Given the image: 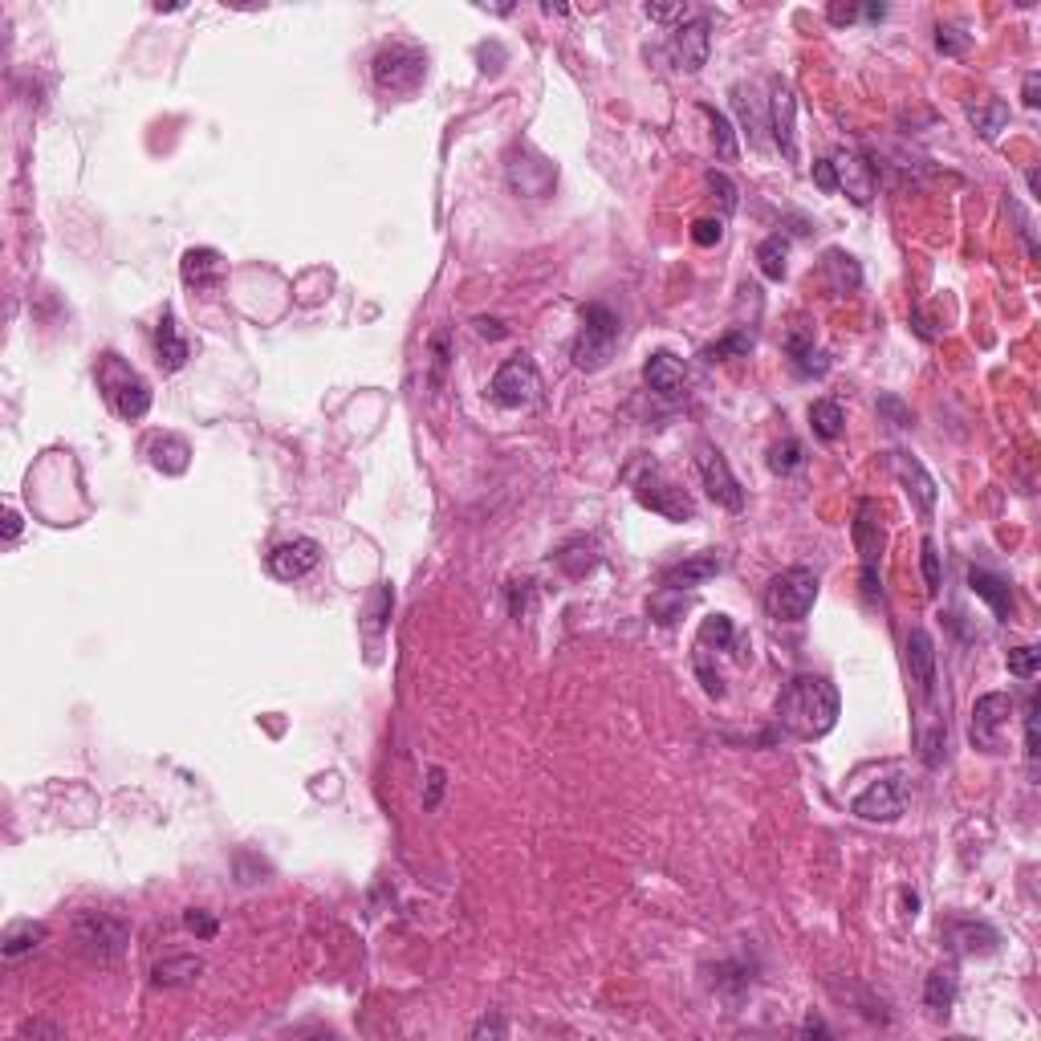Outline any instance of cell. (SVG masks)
<instances>
[{
    "label": "cell",
    "instance_id": "cell-1",
    "mask_svg": "<svg viewBox=\"0 0 1041 1041\" xmlns=\"http://www.w3.org/2000/svg\"><path fill=\"white\" fill-rule=\"evenodd\" d=\"M838 688L826 676H793L777 696V724L793 741H818L838 724Z\"/></svg>",
    "mask_w": 1041,
    "mask_h": 1041
},
{
    "label": "cell",
    "instance_id": "cell-2",
    "mask_svg": "<svg viewBox=\"0 0 1041 1041\" xmlns=\"http://www.w3.org/2000/svg\"><path fill=\"white\" fill-rule=\"evenodd\" d=\"M623 326H619V314L610 310L602 301H590L582 310V334L574 342V366L578 371H602L615 354V342H619Z\"/></svg>",
    "mask_w": 1041,
    "mask_h": 1041
},
{
    "label": "cell",
    "instance_id": "cell-3",
    "mask_svg": "<svg viewBox=\"0 0 1041 1041\" xmlns=\"http://www.w3.org/2000/svg\"><path fill=\"white\" fill-rule=\"evenodd\" d=\"M818 602V574L806 566L781 570L765 590V610L777 623H802Z\"/></svg>",
    "mask_w": 1041,
    "mask_h": 1041
},
{
    "label": "cell",
    "instance_id": "cell-4",
    "mask_svg": "<svg viewBox=\"0 0 1041 1041\" xmlns=\"http://www.w3.org/2000/svg\"><path fill=\"white\" fill-rule=\"evenodd\" d=\"M98 383L106 387L110 407H114L122 419H127V423H135V419H143V415L151 411V387H147L118 354H102Z\"/></svg>",
    "mask_w": 1041,
    "mask_h": 1041
},
{
    "label": "cell",
    "instance_id": "cell-5",
    "mask_svg": "<svg viewBox=\"0 0 1041 1041\" xmlns=\"http://www.w3.org/2000/svg\"><path fill=\"white\" fill-rule=\"evenodd\" d=\"M854 545H859V558H863V594H867V602H879V598H883L879 562H883L887 533H883L879 505H875L871 497L859 501V513H854Z\"/></svg>",
    "mask_w": 1041,
    "mask_h": 1041
},
{
    "label": "cell",
    "instance_id": "cell-6",
    "mask_svg": "<svg viewBox=\"0 0 1041 1041\" xmlns=\"http://www.w3.org/2000/svg\"><path fill=\"white\" fill-rule=\"evenodd\" d=\"M74 944L90 960L106 964V960H118L122 948L131 944V928L122 920H114V915H106V911H82L74 920Z\"/></svg>",
    "mask_w": 1041,
    "mask_h": 1041
},
{
    "label": "cell",
    "instance_id": "cell-7",
    "mask_svg": "<svg viewBox=\"0 0 1041 1041\" xmlns=\"http://www.w3.org/2000/svg\"><path fill=\"white\" fill-rule=\"evenodd\" d=\"M423 74H427V53L415 45L395 41V45L379 49V57H375V82L387 94H411L423 82Z\"/></svg>",
    "mask_w": 1041,
    "mask_h": 1041
},
{
    "label": "cell",
    "instance_id": "cell-8",
    "mask_svg": "<svg viewBox=\"0 0 1041 1041\" xmlns=\"http://www.w3.org/2000/svg\"><path fill=\"white\" fill-rule=\"evenodd\" d=\"M1013 716V700L1005 692H989L972 704V720H968V741L985 753H1001L1005 749V728Z\"/></svg>",
    "mask_w": 1041,
    "mask_h": 1041
},
{
    "label": "cell",
    "instance_id": "cell-9",
    "mask_svg": "<svg viewBox=\"0 0 1041 1041\" xmlns=\"http://www.w3.org/2000/svg\"><path fill=\"white\" fill-rule=\"evenodd\" d=\"M635 501L643 509L659 513V517H667V521H692L696 517V505L688 501V493H684V488H676L671 480H663L655 464L643 476H635Z\"/></svg>",
    "mask_w": 1041,
    "mask_h": 1041
},
{
    "label": "cell",
    "instance_id": "cell-10",
    "mask_svg": "<svg viewBox=\"0 0 1041 1041\" xmlns=\"http://www.w3.org/2000/svg\"><path fill=\"white\" fill-rule=\"evenodd\" d=\"M696 472H700V480H704V488H708V497H712L720 509H728V513H741V509H745V488H741L737 476H732V468H728V460L720 456V448L700 444V448H696Z\"/></svg>",
    "mask_w": 1041,
    "mask_h": 1041
},
{
    "label": "cell",
    "instance_id": "cell-11",
    "mask_svg": "<svg viewBox=\"0 0 1041 1041\" xmlns=\"http://www.w3.org/2000/svg\"><path fill=\"white\" fill-rule=\"evenodd\" d=\"M493 403H501V407H529V403H537V395H541V375H537V366H533V358H525V354H517V358H509L501 371L493 375Z\"/></svg>",
    "mask_w": 1041,
    "mask_h": 1041
},
{
    "label": "cell",
    "instance_id": "cell-12",
    "mask_svg": "<svg viewBox=\"0 0 1041 1041\" xmlns=\"http://www.w3.org/2000/svg\"><path fill=\"white\" fill-rule=\"evenodd\" d=\"M318 562H322V545H318L314 537H293V541L273 545L269 574H273L277 582H297V578H305V574H314Z\"/></svg>",
    "mask_w": 1041,
    "mask_h": 1041
},
{
    "label": "cell",
    "instance_id": "cell-13",
    "mask_svg": "<svg viewBox=\"0 0 1041 1041\" xmlns=\"http://www.w3.org/2000/svg\"><path fill=\"white\" fill-rule=\"evenodd\" d=\"M903 806H907V785H903L899 777H887V781L867 785L859 798L850 802V810L859 814V818H867V822H895V818L903 814Z\"/></svg>",
    "mask_w": 1041,
    "mask_h": 1041
},
{
    "label": "cell",
    "instance_id": "cell-14",
    "mask_svg": "<svg viewBox=\"0 0 1041 1041\" xmlns=\"http://www.w3.org/2000/svg\"><path fill=\"white\" fill-rule=\"evenodd\" d=\"M708 49H712V25L704 17H692V21H684L676 33H671V57H676L680 74L704 70Z\"/></svg>",
    "mask_w": 1041,
    "mask_h": 1041
},
{
    "label": "cell",
    "instance_id": "cell-15",
    "mask_svg": "<svg viewBox=\"0 0 1041 1041\" xmlns=\"http://www.w3.org/2000/svg\"><path fill=\"white\" fill-rule=\"evenodd\" d=\"M643 379H647V391H655L663 403H680L684 399V387H688V371L676 354L667 350H655L643 366Z\"/></svg>",
    "mask_w": 1041,
    "mask_h": 1041
},
{
    "label": "cell",
    "instance_id": "cell-16",
    "mask_svg": "<svg viewBox=\"0 0 1041 1041\" xmlns=\"http://www.w3.org/2000/svg\"><path fill=\"white\" fill-rule=\"evenodd\" d=\"M891 464H895V472H899V480L907 484V493L915 497V505H920V517L924 521H932V513H936V497H940V488H936V480L928 476V468L915 460L911 452H891Z\"/></svg>",
    "mask_w": 1041,
    "mask_h": 1041
},
{
    "label": "cell",
    "instance_id": "cell-17",
    "mask_svg": "<svg viewBox=\"0 0 1041 1041\" xmlns=\"http://www.w3.org/2000/svg\"><path fill=\"white\" fill-rule=\"evenodd\" d=\"M907 667H911V684L920 688V696L936 692V643L924 627H915L907 635Z\"/></svg>",
    "mask_w": 1041,
    "mask_h": 1041
},
{
    "label": "cell",
    "instance_id": "cell-18",
    "mask_svg": "<svg viewBox=\"0 0 1041 1041\" xmlns=\"http://www.w3.org/2000/svg\"><path fill=\"white\" fill-rule=\"evenodd\" d=\"M720 570H724V558L716 554V549H708V554H696V558H688V562L667 566L659 582H663L667 590H696V586H704L708 578H716Z\"/></svg>",
    "mask_w": 1041,
    "mask_h": 1041
},
{
    "label": "cell",
    "instance_id": "cell-19",
    "mask_svg": "<svg viewBox=\"0 0 1041 1041\" xmlns=\"http://www.w3.org/2000/svg\"><path fill=\"white\" fill-rule=\"evenodd\" d=\"M834 163V175H838V188L859 204V208H867L871 200H875V179H871V167L859 159V155H834L830 159Z\"/></svg>",
    "mask_w": 1041,
    "mask_h": 1041
},
{
    "label": "cell",
    "instance_id": "cell-20",
    "mask_svg": "<svg viewBox=\"0 0 1041 1041\" xmlns=\"http://www.w3.org/2000/svg\"><path fill=\"white\" fill-rule=\"evenodd\" d=\"M179 273H183V285L188 289H216L224 281L228 265L216 249H188L179 261Z\"/></svg>",
    "mask_w": 1041,
    "mask_h": 1041
},
{
    "label": "cell",
    "instance_id": "cell-21",
    "mask_svg": "<svg viewBox=\"0 0 1041 1041\" xmlns=\"http://www.w3.org/2000/svg\"><path fill=\"white\" fill-rule=\"evenodd\" d=\"M769 110H773V139L781 147L785 159H798V131H793V114H798V102H793V90L785 82H773V98H769Z\"/></svg>",
    "mask_w": 1041,
    "mask_h": 1041
},
{
    "label": "cell",
    "instance_id": "cell-22",
    "mask_svg": "<svg viewBox=\"0 0 1041 1041\" xmlns=\"http://www.w3.org/2000/svg\"><path fill=\"white\" fill-rule=\"evenodd\" d=\"M968 586H972L976 598H985V602L993 606V615H997L1001 623H1013L1017 602H1013V586H1009L1005 578H997V574H989V570H981V566H972V570H968Z\"/></svg>",
    "mask_w": 1041,
    "mask_h": 1041
},
{
    "label": "cell",
    "instance_id": "cell-23",
    "mask_svg": "<svg viewBox=\"0 0 1041 1041\" xmlns=\"http://www.w3.org/2000/svg\"><path fill=\"white\" fill-rule=\"evenodd\" d=\"M785 354H789V366L798 379H822L830 371V354L814 346V338L806 330H793L789 342H785Z\"/></svg>",
    "mask_w": 1041,
    "mask_h": 1041
},
{
    "label": "cell",
    "instance_id": "cell-24",
    "mask_svg": "<svg viewBox=\"0 0 1041 1041\" xmlns=\"http://www.w3.org/2000/svg\"><path fill=\"white\" fill-rule=\"evenodd\" d=\"M155 354H159V366H163L167 375L183 371V366H188V358H192V346L179 338V326H175V314H171V310H163V318H159V326H155Z\"/></svg>",
    "mask_w": 1041,
    "mask_h": 1041
},
{
    "label": "cell",
    "instance_id": "cell-25",
    "mask_svg": "<svg viewBox=\"0 0 1041 1041\" xmlns=\"http://www.w3.org/2000/svg\"><path fill=\"white\" fill-rule=\"evenodd\" d=\"M948 944L960 952V956H985V952H997L1001 936L989 928V924H972V920H960L948 928Z\"/></svg>",
    "mask_w": 1041,
    "mask_h": 1041
},
{
    "label": "cell",
    "instance_id": "cell-26",
    "mask_svg": "<svg viewBox=\"0 0 1041 1041\" xmlns=\"http://www.w3.org/2000/svg\"><path fill=\"white\" fill-rule=\"evenodd\" d=\"M200 972H204L200 956H167V960H159L151 968V981L159 989H183V985H192Z\"/></svg>",
    "mask_w": 1041,
    "mask_h": 1041
},
{
    "label": "cell",
    "instance_id": "cell-27",
    "mask_svg": "<svg viewBox=\"0 0 1041 1041\" xmlns=\"http://www.w3.org/2000/svg\"><path fill=\"white\" fill-rule=\"evenodd\" d=\"M147 452H151V464L159 468V472H167V476H179L183 468H188V456H192V448H188V440H179V436H155L151 444H147Z\"/></svg>",
    "mask_w": 1041,
    "mask_h": 1041
},
{
    "label": "cell",
    "instance_id": "cell-28",
    "mask_svg": "<svg viewBox=\"0 0 1041 1041\" xmlns=\"http://www.w3.org/2000/svg\"><path fill=\"white\" fill-rule=\"evenodd\" d=\"M554 562H558V570H562L566 578H586V574L598 566V549H594V541L574 537V541H566V545L558 549Z\"/></svg>",
    "mask_w": 1041,
    "mask_h": 1041
},
{
    "label": "cell",
    "instance_id": "cell-29",
    "mask_svg": "<svg viewBox=\"0 0 1041 1041\" xmlns=\"http://www.w3.org/2000/svg\"><path fill=\"white\" fill-rule=\"evenodd\" d=\"M810 427H814L818 440L834 444V440L842 436V427H846L842 403H838V399H818V403H810Z\"/></svg>",
    "mask_w": 1041,
    "mask_h": 1041
},
{
    "label": "cell",
    "instance_id": "cell-30",
    "mask_svg": "<svg viewBox=\"0 0 1041 1041\" xmlns=\"http://www.w3.org/2000/svg\"><path fill=\"white\" fill-rule=\"evenodd\" d=\"M700 114L708 118V127H712V147H716V155H720L724 163H732V159L741 155V147H737V131H732L728 114H720V110L708 106V102H700Z\"/></svg>",
    "mask_w": 1041,
    "mask_h": 1041
},
{
    "label": "cell",
    "instance_id": "cell-31",
    "mask_svg": "<svg viewBox=\"0 0 1041 1041\" xmlns=\"http://www.w3.org/2000/svg\"><path fill=\"white\" fill-rule=\"evenodd\" d=\"M45 936H49V928L45 924H33V920H25V924H13L9 932H5V960H17V956H25V952H37L41 944H45Z\"/></svg>",
    "mask_w": 1041,
    "mask_h": 1041
},
{
    "label": "cell",
    "instance_id": "cell-32",
    "mask_svg": "<svg viewBox=\"0 0 1041 1041\" xmlns=\"http://www.w3.org/2000/svg\"><path fill=\"white\" fill-rule=\"evenodd\" d=\"M785 257H789V240L781 232H773L757 244V265L769 281H785Z\"/></svg>",
    "mask_w": 1041,
    "mask_h": 1041
},
{
    "label": "cell",
    "instance_id": "cell-33",
    "mask_svg": "<svg viewBox=\"0 0 1041 1041\" xmlns=\"http://www.w3.org/2000/svg\"><path fill=\"white\" fill-rule=\"evenodd\" d=\"M968 122L976 131H981V139H997L1001 131H1005V122H1009V106L1001 102V98H993L989 106H968Z\"/></svg>",
    "mask_w": 1041,
    "mask_h": 1041
},
{
    "label": "cell",
    "instance_id": "cell-34",
    "mask_svg": "<svg viewBox=\"0 0 1041 1041\" xmlns=\"http://www.w3.org/2000/svg\"><path fill=\"white\" fill-rule=\"evenodd\" d=\"M952 1001H956V972H952V968L932 972L928 985H924V1005H928L932 1013H948Z\"/></svg>",
    "mask_w": 1041,
    "mask_h": 1041
},
{
    "label": "cell",
    "instance_id": "cell-35",
    "mask_svg": "<svg viewBox=\"0 0 1041 1041\" xmlns=\"http://www.w3.org/2000/svg\"><path fill=\"white\" fill-rule=\"evenodd\" d=\"M732 643H737V627H732V619L728 615H708L704 627H700L696 647L700 651H728Z\"/></svg>",
    "mask_w": 1041,
    "mask_h": 1041
},
{
    "label": "cell",
    "instance_id": "cell-36",
    "mask_svg": "<svg viewBox=\"0 0 1041 1041\" xmlns=\"http://www.w3.org/2000/svg\"><path fill=\"white\" fill-rule=\"evenodd\" d=\"M753 354V334L749 330H728L720 342L704 346V358L708 362H728V358H749Z\"/></svg>",
    "mask_w": 1041,
    "mask_h": 1041
},
{
    "label": "cell",
    "instance_id": "cell-37",
    "mask_svg": "<svg viewBox=\"0 0 1041 1041\" xmlns=\"http://www.w3.org/2000/svg\"><path fill=\"white\" fill-rule=\"evenodd\" d=\"M826 269L834 273V293H846V289H859V281H863V269L854 265V257L850 253H842V249H830L826 253Z\"/></svg>",
    "mask_w": 1041,
    "mask_h": 1041
},
{
    "label": "cell",
    "instance_id": "cell-38",
    "mask_svg": "<svg viewBox=\"0 0 1041 1041\" xmlns=\"http://www.w3.org/2000/svg\"><path fill=\"white\" fill-rule=\"evenodd\" d=\"M684 590H667V586H659V594L647 602V610H651V619L659 623V627H671L680 615H684Z\"/></svg>",
    "mask_w": 1041,
    "mask_h": 1041
},
{
    "label": "cell",
    "instance_id": "cell-39",
    "mask_svg": "<svg viewBox=\"0 0 1041 1041\" xmlns=\"http://www.w3.org/2000/svg\"><path fill=\"white\" fill-rule=\"evenodd\" d=\"M802 464H806V456H802V444H798V440H781V444H773V452H769V468H773L777 476L798 472Z\"/></svg>",
    "mask_w": 1041,
    "mask_h": 1041
},
{
    "label": "cell",
    "instance_id": "cell-40",
    "mask_svg": "<svg viewBox=\"0 0 1041 1041\" xmlns=\"http://www.w3.org/2000/svg\"><path fill=\"white\" fill-rule=\"evenodd\" d=\"M1037 663H1041V651L1037 647H1013L1009 651V671L1017 680H1033L1037 676Z\"/></svg>",
    "mask_w": 1041,
    "mask_h": 1041
},
{
    "label": "cell",
    "instance_id": "cell-41",
    "mask_svg": "<svg viewBox=\"0 0 1041 1041\" xmlns=\"http://www.w3.org/2000/svg\"><path fill=\"white\" fill-rule=\"evenodd\" d=\"M920 562H924V582H928V594H940V549L932 537H924V549H920Z\"/></svg>",
    "mask_w": 1041,
    "mask_h": 1041
},
{
    "label": "cell",
    "instance_id": "cell-42",
    "mask_svg": "<svg viewBox=\"0 0 1041 1041\" xmlns=\"http://www.w3.org/2000/svg\"><path fill=\"white\" fill-rule=\"evenodd\" d=\"M708 188H712V196H720L724 216H728V212H737V188H732V179H728L724 171H712V175H708Z\"/></svg>",
    "mask_w": 1041,
    "mask_h": 1041
},
{
    "label": "cell",
    "instance_id": "cell-43",
    "mask_svg": "<svg viewBox=\"0 0 1041 1041\" xmlns=\"http://www.w3.org/2000/svg\"><path fill=\"white\" fill-rule=\"evenodd\" d=\"M448 358H452V334L440 330V334L432 338V379H436V383H440L444 371H448Z\"/></svg>",
    "mask_w": 1041,
    "mask_h": 1041
},
{
    "label": "cell",
    "instance_id": "cell-44",
    "mask_svg": "<svg viewBox=\"0 0 1041 1041\" xmlns=\"http://www.w3.org/2000/svg\"><path fill=\"white\" fill-rule=\"evenodd\" d=\"M183 924H188V932H196L200 940H212V936L220 932V924H216V915H208V911H196V907H192L188 915H183Z\"/></svg>",
    "mask_w": 1041,
    "mask_h": 1041
},
{
    "label": "cell",
    "instance_id": "cell-45",
    "mask_svg": "<svg viewBox=\"0 0 1041 1041\" xmlns=\"http://www.w3.org/2000/svg\"><path fill=\"white\" fill-rule=\"evenodd\" d=\"M968 41H972V37L960 33V29H952V25H940V29H936V49H940V53H964Z\"/></svg>",
    "mask_w": 1041,
    "mask_h": 1041
},
{
    "label": "cell",
    "instance_id": "cell-46",
    "mask_svg": "<svg viewBox=\"0 0 1041 1041\" xmlns=\"http://www.w3.org/2000/svg\"><path fill=\"white\" fill-rule=\"evenodd\" d=\"M720 236H724V220H696V224H692V240L700 244V249H712V244H720Z\"/></svg>",
    "mask_w": 1041,
    "mask_h": 1041
},
{
    "label": "cell",
    "instance_id": "cell-47",
    "mask_svg": "<svg viewBox=\"0 0 1041 1041\" xmlns=\"http://www.w3.org/2000/svg\"><path fill=\"white\" fill-rule=\"evenodd\" d=\"M643 13H647L651 21H663V25H667V21H680V25H684V21L692 17V9H688V5H647Z\"/></svg>",
    "mask_w": 1041,
    "mask_h": 1041
},
{
    "label": "cell",
    "instance_id": "cell-48",
    "mask_svg": "<svg viewBox=\"0 0 1041 1041\" xmlns=\"http://www.w3.org/2000/svg\"><path fill=\"white\" fill-rule=\"evenodd\" d=\"M1037 712H1041V704H1037V696L1029 700V712H1025V757L1029 761H1037Z\"/></svg>",
    "mask_w": 1041,
    "mask_h": 1041
},
{
    "label": "cell",
    "instance_id": "cell-49",
    "mask_svg": "<svg viewBox=\"0 0 1041 1041\" xmlns=\"http://www.w3.org/2000/svg\"><path fill=\"white\" fill-rule=\"evenodd\" d=\"M509 598H513V619H525V615H529V602H533V582H513Z\"/></svg>",
    "mask_w": 1041,
    "mask_h": 1041
},
{
    "label": "cell",
    "instance_id": "cell-50",
    "mask_svg": "<svg viewBox=\"0 0 1041 1041\" xmlns=\"http://www.w3.org/2000/svg\"><path fill=\"white\" fill-rule=\"evenodd\" d=\"M720 989H732V993H745L749 989V976H745V968H732V964H724L720 968Z\"/></svg>",
    "mask_w": 1041,
    "mask_h": 1041
},
{
    "label": "cell",
    "instance_id": "cell-51",
    "mask_svg": "<svg viewBox=\"0 0 1041 1041\" xmlns=\"http://www.w3.org/2000/svg\"><path fill=\"white\" fill-rule=\"evenodd\" d=\"M814 183H818L826 196L838 192V175H834V163H830V159H818V163H814Z\"/></svg>",
    "mask_w": 1041,
    "mask_h": 1041
},
{
    "label": "cell",
    "instance_id": "cell-52",
    "mask_svg": "<svg viewBox=\"0 0 1041 1041\" xmlns=\"http://www.w3.org/2000/svg\"><path fill=\"white\" fill-rule=\"evenodd\" d=\"M440 793H444V769H432V773H427V798H423V806L436 810V806H440Z\"/></svg>",
    "mask_w": 1041,
    "mask_h": 1041
},
{
    "label": "cell",
    "instance_id": "cell-53",
    "mask_svg": "<svg viewBox=\"0 0 1041 1041\" xmlns=\"http://www.w3.org/2000/svg\"><path fill=\"white\" fill-rule=\"evenodd\" d=\"M826 17H830V25H854V21L863 17V9H859V5H830Z\"/></svg>",
    "mask_w": 1041,
    "mask_h": 1041
},
{
    "label": "cell",
    "instance_id": "cell-54",
    "mask_svg": "<svg viewBox=\"0 0 1041 1041\" xmlns=\"http://www.w3.org/2000/svg\"><path fill=\"white\" fill-rule=\"evenodd\" d=\"M476 334H480V338H488V342H501L509 330H505V322H501V318H476Z\"/></svg>",
    "mask_w": 1041,
    "mask_h": 1041
},
{
    "label": "cell",
    "instance_id": "cell-55",
    "mask_svg": "<svg viewBox=\"0 0 1041 1041\" xmlns=\"http://www.w3.org/2000/svg\"><path fill=\"white\" fill-rule=\"evenodd\" d=\"M879 411H887V415L895 419V427H911V415L903 411V403H899V399H891V395H887V399H879Z\"/></svg>",
    "mask_w": 1041,
    "mask_h": 1041
},
{
    "label": "cell",
    "instance_id": "cell-56",
    "mask_svg": "<svg viewBox=\"0 0 1041 1041\" xmlns=\"http://www.w3.org/2000/svg\"><path fill=\"white\" fill-rule=\"evenodd\" d=\"M1021 98H1025V106H1037L1041 98H1037V74H1029L1025 78V90H1021Z\"/></svg>",
    "mask_w": 1041,
    "mask_h": 1041
},
{
    "label": "cell",
    "instance_id": "cell-57",
    "mask_svg": "<svg viewBox=\"0 0 1041 1041\" xmlns=\"http://www.w3.org/2000/svg\"><path fill=\"white\" fill-rule=\"evenodd\" d=\"M488 1033L501 1037V1033H505V1021H480V1025H476V1037H488Z\"/></svg>",
    "mask_w": 1041,
    "mask_h": 1041
},
{
    "label": "cell",
    "instance_id": "cell-58",
    "mask_svg": "<svg viewBox=\"0 0 1041 1041\" xmlns=\"http://www.w3.org/2000/svg\"><path fill=\"white\" fill-rule=\"evenodd\" d=\"M863 17H867V21H883V17H887V9H883V5H867V9H863Z\"/></svg>",
    "mask_w": 1041,
    "mask_h": 1041
},
{
    "label": "cell",
    "instance_id": "cell-59",
    "mask_svg": "<svg viewBox=\"0 0 1041 1041\" xmlns=\"http://www.w3.org/2000/svg\"><path fill=\"white\" fill-rule=\"evenodd\" d=\"M17 533H21V517H17V513H9V541H13Z\"/></svg>",
    "mask_w": 1041,
    "mask_h": 1041
},
{
    "label": "cell",
    "instance_id": "cell-60",
    "mask_svg": "<svg viewBox=\"0 0 1041 1041\" xmlns=\"http://www.w3.org/2000/svg\"><path fill=\"white\" fill-rule=\"evenodd\" d=\"M802 1029H806V1033H826V1025H822V1021H814V1017H810Z\"/></svg>",
    "mask_w": 1041,
    "mask_h": 1041
}]
</instances>
